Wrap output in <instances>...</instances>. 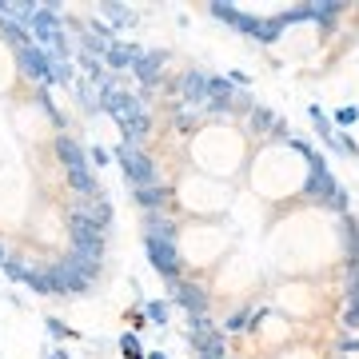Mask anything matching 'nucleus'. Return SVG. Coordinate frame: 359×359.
Masks as SVG:
<instances>
[{
    "label": "nucleus",
    "instance_id": "e433bc0d",
    "mask_svg": "<svg viewBox=\"0 0 359 359\" xmlns=\"http://www.w3.org/2000/svg\"><path fill=\"white\" fill-rule=\"evenodd\" d=\"M0 268H4V276H8V280H25V276H28V268H25V264H20V259H13V256L4 259Z\"/></svg>",
    "mask_w": 359,
    "mask_h": 359
},
{
    "label": "nucleus",
    "instance_id": "423d86ee",
    "mask_svg": "<svg viewBox=\"0 0 359 359\" xmlns=\"http://www.w3.org/2000/svg\"><path fill=\"white\" fill-rule=\"evenodd\" d=\"M68 216H80L84 224H92L96 231H112V204H108V196H96V200H76V204L68 208Z\"/></svg>",
    "mask_w": 359,
    "mask_h": 359
},
{
    "label": "nucleus",
    "instance_id": "6ab92c4d",
    "mask_svg": "<svg viewBox=\"0 0 359 359\" xmlns=\"http://www.w3.org/2000/svg\"><path fill=\"white\" fill-rule=\"evenodd\" d=\"M308 116H311V128L320 132V140H323V144H332V148H335V124H332V116L323 112L320 104H311ZM335 152H339V148H335Z\"/></svg>",
    "mask_w": 359,
    "mask_h": 359
},
{
    "label": "nucleus",
    "instance_id": "c03bdc74",
    "mask_svg": "<svg viewBox=\"0 0 359 359\" xmlns=\"http://www.w3.org/2000/svg\"><path fill=\"white\" fill-rule=\"evenodd\" d=\"M335 359H344V355H335Z\"/></svg>",
    "mask_w": 359,
    "mask_h": 359
},
{
    "label": "nucleus",
    "instance_id": "37998d69",
    "mask_svg": "<svg viewBox=\"0 0 359 359\" xmlns=\"http://www.w3.org/2000/svg\"><path fill=\"white\" fill-rule=\"evenodd\" d=\"M4 259H8V252H4V244H0V264H4Z\"/></svg>",
    "mask_w": 359,
    "mask_h": 359
},
{
    "label": "nucleus",
    "instance_id": "f03ea898",
    "mask_svg": "<svg viewBox=\"0 0 359 359\" xmlns=\"http://www.w3.org/2000/svg\"><path fill=\"white\" fill-rule=\"evenodd\" d=\"M48 280H52V292L56 295H88V287H92V280L84 276V271L72 264V259H52L48 268Z\"/></svg>",
    "mask_w": 359,
    "mask_h": 359
},
{
    "label": "nucleus",
    "instance_id": "bb28decb",
    "mask_svg": "<svg viewBox=\"0 0 359 359\" xmlns=\"http://www.w3.org/2000/svg\"><path fill=\"white\" fill-rule=\"evenodd\" d=\"M144 316L156 323V327H164L168 316H172V308H168V299H148V308H144Z\"/></svg>",
    "mask_w": 359,
    "mask_h": 359
},
{
    "label": "nucleus",
    "instance_id": "4468645a",
    "mask_svg": "<svg viewBox=\"0 0 359 359\" xmlns=\"http://www.w3.org/2000/svg\"><path fill=\"white\" fill-rule=\"evenodd\" d=\"M132 200L144 208V212H164L172 204V188L168 184H148V188H132Z\"/></svg>",
    "mask_w": 359,
    "mask_h": 359
},
{
    "label": "nucleus",
    "instance_id": "58836bf2",
    "mask_svg": "<svg viewBox=\"0 0 359 359\" xmlns=\"http://www.w3.org/2000/svg\"><path fill=\"white\" fill-rule=\"evenodd\" d=\"M76 96H80V104H84V108H92V88H88V80H80V84H76Z\"/></svg>",
    "mask_w": 359,
    "mask_h": 359
},
{
    "label": "nucleus",
    "instance_id": "20e7f679",
    "mask_svg": "<svg viewBox=\"0 0 359 359\" xmlns=\"http://www.w3.org/2000/svg\"><path fill=\"white\" fill-rule=\"evenodd\" d=\"M308 164H311V172H308V184H304V200H320V204H323L339 184H335L332 168H327V160H323L320 152H311Z\"/></svg>",
    "mask_w": 359,
    "mask_h": 359
},
{
    "label": "nucleus",
    "instance_id": "f257e3e1",
    "mask_svg": "<svg viewBox=\"0 0 359 359\" xmlns=\"http://www.w3.org/2000/svg\"><path fill=\"white\" fill-rule=\"evenodd\" d=\"M112 160L120 164V172H124V180H128L132 188H148V184H160V168H156V160L144 148H116Z\"/></svg>",
    "mask_w": 359,
    "mask_h": 359
},
{
    "label": "nucleus",
    "instance_id": "0eeeda50",
    "mask_svg": "<svg viewBox=\"0 0 359 359\" xmlns=\"http://www.w3.org/2000/svg\"><path fill=\"white\" fill-rule=\"evenodd\" d=\"M172 299H176V308H184L188 316H208V308H212V295H208L204 283H188V280L172 283Z\"/></svg>",
    "mask_w": 359,
    "mask_h": 359
},
{
    "label": "nucleus",
    "instance_id": "5701e85b",
    "mask_svg": "<svg viewBox=\"0 0 359 359\" xmlns=\"http://www.w3.org/2000/svg\"><path fill=\"white\" fill-rule=\"evenodd\" d=\"M20 283H28L36 295H56V292H52V280H48V271H44V268H28V276H25Z\"/></svg>",
    "mask_w": 359,
    "mask_h": 359
},
{
    "label": "nucleus",
    "instance_id": "4be33fe9",
    "mask_svg": "<svg viewBox=\"0 0 359 359\" xmlns=\"http://www.w3.org/2000/svg\"><path fill=\"white\" fill-rule=\"evenodd\" d=\"M339 13H344V4H316V25H320L323 32H335Z\"/></svg>",
    "mask_w": 359,
    "mask_h": 359
},
{
    "label": "nucleus",
    "instance_id": "c9c22d12",
    "mask_svg": "<svg viewBox=\"0 0 359 359\" xmlns=\"http://www.w3.org/2000/svg\"><path fill=\"white\" fill-rule=\"evenodd\" d=\"M80 65H84V72H88L92 80H100L104 84V60L100 56H80Z\"/></svg>",
    "mask_w": 359,
    "mask_h": 359
},
{
    "label": "nucleus",
    "instance_id": "39448f33",
    "mask_svg": "<svg viewBox=\"0 0 359 359\" xmlns=\"http://www.w3.org/2000/svg\"><path fill=\"white\" fill-rule=\"evenodd\" d=\"M28 28H32V40H36L40 48H52L56 36L65 32L60 28V16H56V4H36V13L28 16Z\"/></svg>",
    "mask_w": 359,
    "mask_h": 359
},
{
    "label": "nucleus",
    "instance_id": "c756f323",
    "mask_svg": "<svg viewBox=\"0 0 359 359\" xmlns=\"http://www.w3.org/2000/svg\"><path fill=\"white\" fill-rule=\"evenodd\" d=\"M355 120H359V108H355V104H344V108H335V116H332L335 132H344L347 124H355Z\"/></svg>",
    "mask_w": 359,
    "mask_h": 359
},
{
    "label": "nucleus",
    "instance_id": "473e14b6",
    "mask_svg": "<svg viewBox=\"0 0 359 359\" xmlns=\"http://www.w3.org/2000/svg\"><path fill=\"white\" fill-rule=\"evenodd\" d=\"M248 323H252V311L240 308V311H231L228 320H224V332H244Z\"/></svg>",
    "mask_w": 359,
    "mask_h": 359
},
{
    "label": "nucleus",
    "instance_id": "7c9ffc66",
    "mask_svg": "<svg viewBox=\"0 0 359 359\" xmlns=\"http://www.w3.org/2000/svg\"><path fill=\"white\" fill-rule=\"evenodd\" d=\"M120 351H124L128 359H144V355H148V351L140 347V339H136L132 332H124V335H120Z\"/></svg>",
    "mask_w": 359,
    "mask_h": 359
},
{
    "label": "nucleus",
    "instance_id": "f3484780",
    "mask_svg": "<svg viewBox=\"0 0 359 359\" xmlns=\"http://www.w3.org/2000/svg\"><path fill=\"white\" fill-rule=\"evenodd\" d=\"M144 236H156V240H176V224H172L164 212H148V216H144Z\"/></svg>",
    "mask_w": 359,
    "mask_h": 359
},
{
    "label": "nucleus",
    "instance_id": "2f4dec72",
    "mask_svg": "<svg viewBox=\"0 0 359 359\" xmlns=\"http://www.w3.org/2000/svg\"><path fill=\"white\" fill-rule=\"evenodd\" d=\"M196 124H200V116H196V108H188V104H180V112H176V128H180V132H192Z\"/></svg>",
    "mask_w": 359,
    "mask_h": 359
},
{
    "label": "nucleus",
    "instance_id": "9d476101",
    "mask_svg": "<svg viewBox=\"0 0 359 359\" xmlns=\"http://www.w3.org/2000/svg\"><path fill=\"white\" fill-rule=\"evenodd\" d=\"M164 65H168V52H140V60L132 65V76L140 80L144 88H156L160 76H164Z\"/></svg>",
    "mask_w": 359,
    "mask_h": 359
},
{
    "label": "nucleus",
    "instance_id": "4c0bfd02",
    "mask_svg": "<svg viewBox=\"0 0 359 359\" xmlns=\"http://www.w3.org/2000/svg\"><path fill=\"white\" fill-rule=\"evenodd\" d=\"M344 327H359V304H344Z\"/></svg>",
    "mask_w": 359,
    "mask_h": 359
},
{
    "label": "nucleus",
    "instance_id": "f704fd0d",
    "mask_svg": "<svg viewBox=\"0 0 359 359\" xmlns=\"http://www.w3.org/2000/svg\"><path fill=\"white\" fill-rule=\"evenodd\" d=\"M44 327L52 332V339H76V332H72V327H65L56 316H48V320H44Z\"/></svg>",
    "mask_w": 359,
    "mask_h": 359
},
{
    "label": "nucleus",
    "instance_id": "a18cd8bd",
    "mask_svg": "<svg viewBox=\"0 0 359 359\" xmlns=\"http://www.w3.org/2000/svg\"><path fill=\"white\" fill-rule=\"evenodd\" d=\"M228 359H231V355H228Z\"/></svg>",
    "mask_w": 359,
    "mask_h": 359
},
{
    "label": "nucleus",
    "instance_id": "a19ab883",
    "mask_svg": "<svg viewBox=\"0 0 359 359\" xmlns=\"http://www.w3.org/2000/svg\"><path fill=\"white\" fill-rule=\"evenodd\" d=\"M144 359H168V355H164V351H148Z\"/></svg>",
    "mask_w": 359,
    "mask_h": 359
},
{
    "label": "nucleus",
    "instance_id": "aec40b11",
    "mask_svg": "<svg viewBox=\"0 0 359 359\" xmlns=\"http://www.w3.org/2000/svg\"><path fill=\"white\" fill-rule=\"evenodd\" d=\"M248 124H252V132L256 136H271V128H276V112L271 108H252V116H248Z\"/></svg>",
    "mask_w": 359,
    "mask_h": 359
},
{
    "label": "nucleus",
    "instance_id": "9b49d317",
    "mask_svg": "<svg viewBox=\"0 0 359 359\" xmlns=\"http://www.w3.org/2000/svg\"><path fill=\"white\" fill-rule=\"evenodd\" d=\"M188 344H192L196 359H228V335L219 332H208V335H196L188 332Z\"/></svg>",
    "mask_w": 359,
    "mask_h": 359
},
{
    "label": "nucleus",
    "instance_id": "c85d7f7f",
    "mask_svg": "<svg viewBox=\"0 0 359 359\" xmlns=\"http://www.w3.org/2000/svg\"><path fill=\"white\" fill-rule=\"evenodd\" d=\"M104 13L112 16V25H116V28L136 25V13H132V8H124V4H104Z\"/></svg>",
    "mask_w": 359,
    "mask_h": 359
},
{
    "label": "nucleus",
    "instance_id": "cd10ccee",
    "mask_svg": "<svg viewBox=\"0 0 359 359\" xmlns=\"http://www.w3.org/2000/svg\"><path fill=\"white\" fill-rule=\"evenodd\" d=\"M320 208H327V212H335V216H347V208H351V196H347L344 188H335V192L327 196Z\"/></svg>",
    "mask_w": 359,
    "mask_h": 359
},
{
    "label": "nucleus",
    "instance_id": "ddd939ff",
    "mask_svg": "<svg viewBox=\"0 0 359 359\" xmlns=\"http://www.w3.org/2000/svg\"><path fill=\"white\" fill-rule=\"evenodd\" d=\"M180 96L188 100V108H204L208 104V76L196 72V68H188V72L180 76Z\"/></svg>",
    "mask_w": 359,
    "mask_h": 359
},
{
    "label": "nucleus",
    "instance_id": "2eb2a0df",
    "mask_svg": "<svg viewBox=\"0 0 359 359\" xmlns=\"http://www.w3.org/2000/svg\"><path fill=\"white\" fill-rule=\"evenodd\" d=\"M100 60H104V68H112V72H132V65L140 60V48H136V44H112Z\"/></svg>",
    "mask_w": 359,
    "mask_h": 359
},
{
    "label": "nucleus",
    "instance_id": "b1692460",
    "mask_svg": "<svg viewBox=\"0 0 359 359\" xmlns=\"http://www.w3.org/2000/svg\"><path fill=\"white\" fill-rule=\"evenodd\" d=\"M0 32H4V36H8V40L16 44V52H20V48H28V44H36V40L28 36V32H25L20 25H13V20H0Z\"/></svg>",
    "mask_w": 359,
    "mask_h": 359
},
{
    "label": "nucleus",
    "instance_id": "412c9836",
    "mask_svg": "<svg viewBox=\"0 0 359 359\" xmlns=\"http://www.w3.org/2000/svg\"><path fill=\"white\" fill-rule=\"evenodd\" d=\"M276 20H280L283 28H287V25H299V20H316V4H295V8H283Z\"/></svg>",
    "mask_w": 359,
    "mask_h": 359
},
{
    "label": "nucleus",
    "instance_id": "a211bd4d",
    "mask_svg": "<svg viewBox=\"0 0 359 359\" xmlns=\"http://www.w3.org/2000/svg\"><path fill=\"white\" fill-rule=\"evenodd\" d=\"M344 256L347 268H359V219L344 216Z\"/></svg>",
    "mask_w": 359,
    "mask_h": 359
},
{
    "label": "nucleus",
    "instance_id": "dca6fc26",
    "mask_svg": "<svg viewBox=\"0 0 359 359\" xmlns=\"http://www.w3.org/2000/svg\"><path fill=\"white\" fill-rule=\"evenodd\" d=\"M148 128H152L148 112L136 116V120H120V144H124V148H140V140L148 136Z\"/></svg>",
    "mask_w": 359,
    "mask_h": 359
},
{
    "label": "nucleus",
    "instance_id": "6e6552de",
    "mask_svg": "<svg viewBox=\"0 0 359 359\" xmlns=\"http://www.w3.org/2000/svg\"><path fill=\"white\" fill-rule=\"evenodd\" d=\"M56 156H60V164H65L68 180H84V176H92L88 156H84V148H80L76 140H68V136H60V140H56Z\"/></svg>",
    "mask_w": 359,
    "mask_h": 359
},
{
    "label": "nucleus",
    "instance_id": "7ed1b4c3",
    "mask_svg": "<svg viewBox=\"0 0 359 359\" xmlns=\"http://www.w3.org/2000/svg\"><path fill=\"white\" fill-rule=\"evenodd\" d=\"M144 248H148V259L152 268L164 276L168 283H180V271H184V259H180L176 240H156V236H144Z\"/></svg>",
    "mask_w": 359,
    "mask_h": 359
},
{
    "label": "nucleus",
    "instance_id": "72a5a7b5",
    "mask_svg": "<svg viewBox=\"0 0 359 359\" xmlns=\"http://www.w3.org/2000/svg\"><path fill=\"white\" fill-rule=\"evenodd\" d=\"M188 332H196V335L216 332V320H212V316H188Z\"/></svg>",
    "mask_w": 359,
    "mask_h": 359
},
{
    "label": "nucleus",
    "instance_id": "1a4fd4ad",
    "mask_svg": "<svg viewBox=\"0 0 359 359\" xmlns=\"http://www.w3.org/2000/svg\"><path fill=\"white\" fill-rule=\"evenodd\" d=\"M16 60H20V72L40 84H52V65H48V52L40 48V44H28V48L16 52Z\"/></svg>",
    "mask_w": 359,
    "mask_h": 359
},
{
    "label": "nucleus",
    "instance_id": "f8f14e48",
    "mask_svg": "<svg viewBox=\"0 0 359 359\" xmlns=\"http://www.w3.org/2000/svg\"><path fill=\"white\" fill-rule=\"evenodd\" d=\"M212 16H216V20H224V25H231L236 32H244V36H252V40H256L259 16H248V13H240L236 4H212Z\"/></svg>",
    "mask_w": 359,
    "mask_h": 359
},
{
    "label": "nucleus",
    "instance_id": "ea45409f",
    "mask_svg": "<svg viewBox=\"0 0 359 359\" xmlns=\"http://www.w3.org/2000/svg\"><path fill=\"white\" fill-rule=\"evenodd\" d=\"M88 160H92V164H96V168H104V164H108V160H112V156L104 152V148H92V156H88Z\"/></svg>",
    "mask_w": 359,
    "mask_h": 359
},
{
    "label": "nucleus",
    "instance_id": "a878e982",
    "mask_svg": "<svg viewBox=\"0 0 359 359\" xmlns=\"http://www.w3.org/2000/svg\"><path fill=\"white\" fill-rule=\"evenodd\" d=\"M280 32H283V25L271 16V20H259V28H256V40L259 44H276L280 40Z\"/></svg>",
    "mask_w": 359,
    "mask_h": 359
},
{
    "label": "nucleus",
    "instance_id": "393cba45",
    "mask_svg": "<svg viewBox=\"0 0 359 359\" xmlns=\"http://www.w3.org/2000/svg\"><path fill=\"white\" fill-rule=\"evenodd\" d=\"M52 65V84H72V65H68V56H48Z\"/></svg>",
    "mask_w": 359,
    "mask_h": 359
},
{
    "label": "nucleus",
    "instance_id": "79ce46f5",
    "mask_svg": "<svg viewBox=\"0 0 359 359\" xmlns=\"http://www.w3.org/2000/svg\"><path fill=\"white\" fill-rule=\"evenodd\" d=\"M48 359H68V351H56V355H48Z\"/></svg>",
    "mask_w": 359,
    "mask_h": 359
}]
</instances>
